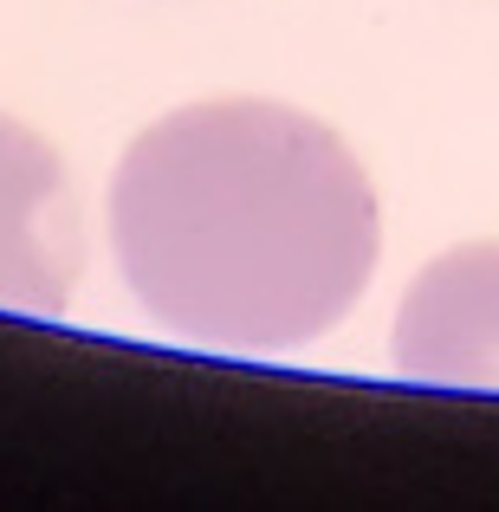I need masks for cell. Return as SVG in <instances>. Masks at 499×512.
<instances>
[{"label": "cell", "mask_w": 499, "mask_h": 512, "mask_svg": "<svg viewBox=\"0 0 499 512\" xmlns=\"http://www.w3.org/2000/svg\"><path fill=\"white\" fill-rule=\"evenodd\" d=\"M383 247L363 163L331 124L266 98L156 117L111 175L130 299L208 350H299L344 325Z\"/></svg>", "instance_id": "cell-1"}, {"label": "cell", "mask_w": 499, "mask_h": 512, "mask_svg": "<svg viewBox=\"0 0 499 512\" xmlns=\"http://www.w3.org/2000/svg\"><path fill=\"white\" fill-rule=\"evenodd\" d=\"M85 273V214L59 150L0 111V312H65Z\"/></svg>", "instance_id": "cell-2"}, {"label": "cell", "mask_w": 499, "mask_h": 512, "mask_svg": "<svg viewBox=\"0 0 499 512\" xmlns=\"http://www.w3.org/2000/svg\"><path fill=\"white\" fill-rule=\"evenodd\" d=\"M396 370L435 389H499V240L415 273L396 312Z\"/></svg>", "instance_id": "cell-3"}]
</instances>
